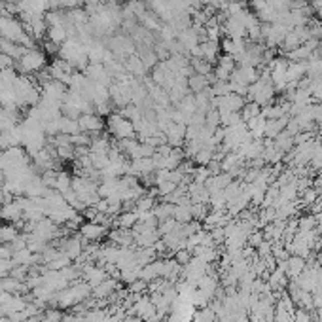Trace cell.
Returning a JSON list of instances; mask_svg holds the SVG:
<instances>
[{
    "instance_id": "cell-19",
    "label": "cell",
    "mask_w": 322,
    "mask_h": 322,
    "mask_svg": "<svg viewBox=\"0 0 322 322\" xmlns=\"http://www.w3.org/2000/svg\"><path fill=\"white\" fill-rule=\"evenodd\" d=\"M127 8L133 11V15L137 19H141L146 11H148V4L144 2V0H127V4H125Z\"/></svg>"
},
{
    "instance_id": "cell-7",
    "label": "cell",
    "mask_w": 322,
    "mask_h": 322,
    "mask_svg": "<svg viewBox=\"0 0 322 322\" xmlns=\"http://www.w3.org/2000/svg\"><path fill=\"white\" fill-rule=\"evenodd\" d=\"M21 218H23V207H21V203H19L17 199L0 205V220L9 222V224H15Z\"/></svg>"
},
{
    "instance_id": "cell-11",
    "label": "cell",
    "mask_w": 322,
    "mask_h": 322,
    "mask_svg": "<svg viewBox=\"0 0 322 322\" xmlns=\"http://www.w3.org/2000/svg\"><path fill=\"white\" fill-rule=\"evenodd\" d=\"M139 23H141V27H144L146 30H150V32H160L161 27H163V23H161V19L158 15H154L150 9L139 19Z\"/></svg>"
},
{
    "instance_id": "cell-21",
    "label": "cell",
    "mask_w": 322,
    "mask_h": 322,
    "mask_svg": "<svg viewBox=\"0 0 322 322\" xmlns=\"http://www.w3.org/2000/svg\"><path fill=\"white\" fill-rule=\"evenodd\" d=\"M59 44H55V42H51V40H47V38H44L42 40V51L46 53V55H59Z\"/></svg>"
},
{
    "instance_id": "cell-9",
    "label": "cell",
    "mask_w": 322,
    "mask_h": 322,
    "mask_svg": "<svg viewBox=\"0 0 322 322\" xmlns=\"http://www.w3.org/2000/svg\"><path fill=\"white\" fill-rule=\"evenodd\" d=\"M207 87H210V82H208L207 76H201V74H195V72H193V74L188 78L189 93L197 95V93H201V91H205Z\"/></svg>"
},
{
    "instance_id": "cell-16",
    "label": "cell",
    "mask_w": 322,
    "mask_h": 322,
    "mask_svg": "<svg viewBox=\"0 0 322 322\" xmlns=\"http://www.w3.org/2000/svg\"><path fill=\"white\" fill-rule=\"evenodd\" d=\"M139 222V216L135 210H123L118 216V227H125V229H133V226Z\"/></svg>"
},
{
    "instance_id": "cell-6",
    "label": "cell",
    "mask_w": 322,
    "mask_h": 322,
    "mask_svg": "<svg viewBox=\"0 0 322 322\" xmlns=\"http://www.w3.org/2000/svg\"><path fill=\"white\" fill-rule=\"evenodd\" d=\"M163 133H165L167 144H170L172 148H182L186 144V125L184 123L172 122Z\"/></svg>"
},
{
    "instance_id": "cell-25",
    "label": "cell",
    "mask_w": 322,
    "mask_h": 322,
    "mask_svg": "<svg viewBox=\"0 0 322 322\" xmlns=\"http://www.w3.org/2000/svg\"><path fill=\"white\" fill-rule=\"evenodd\" d=\"M0 226H2V224H0Z\"/></svg>"
},
{
    "instance_id": "cell-12",
    "label": "cell",
    "mask_w": 322,
    "mask_h": 322,
    "mask_svg": "<svg viewBox=\"0 0 322 322\" xmlns=\"http://www.w3.org/2000/svg\"><path fill=\"white\" fill-rule=\"evenodd\" d=\"M46 38L61 46V44H65L66 40L70 38V30H68V27H47Z\"/></svg>"
},
{
    "instance_id": "cell-23",
    "label": "cell",
    "mask_w": 322,
    "mask_h": 322,
    "mask_svg": "<svg viewBox=\"0 0 322 322\" xmlns=\"http://www.w3.org/2000/svg\"><path fill=\"white\" fill-rule=\"evenodd\" d=\"M13 65H15V59H11L9 55H6V53L0 51V70H8V68H11Z\"/></svg>"
},
{
    "instance_id": "cell-2",
    "label": "cell",
    "mask_w": 322,
    "mask_h": 322,
    "mask_svg": "<svg viewBox=\"0 0 322 322\" xmlns=\"http://www.w3.org/2000/svg\"><path fill=\"white\" fill-rule=\"evenodd\" d=\"M47 66V59L46 53L38 47H32V49H27L21 59H17V68L21 74H36L40 70H44Z\"/></svg>"
},
{
    "instance_id": "cell-5",
    "label": "cell",
    "mask_w": 322,
    "mask_h": 322,
    "mask_svg": "<svg viewBox=\"0 0 322 322\" xmlns=\"http://www.w3.org/2000/svg\"><path fill=\"white\" fill-rule=\"evenodd\" d=\"M80 235L87 243H97L103 237L108 235V227L103 226V224H97V222H85L80 226Z\"/></svg>"
},
{
    "instance_id": "cell-20",
    "label": "cell",
    "mask_w": 322,
    "mask_h": 322,
    "mask_svg": "<svg viewBox=\"0 0 322 322\" xmlns=\"http://www.w3.org/2000/svg\"><path fill=\"white\" fill-rule=\"evenodd\" d=\"M172 258H174L176 264L188 265L189 262H191V250H188V248H180V250H176V252L172 254Z\"/></svg>"
},
{
    "instance_id": "cell-13",
    "label": "cell",
    "mask_w": 322,
    "mask_h": 322,
    "mask_svg": "<svg viewBox=\"0 0 322 322\" xmlns=\"http://www.w3.org/2000/svg\"><path fill=\"white\" fill-rule=\"evenodd\" d=\"M59 133H65V135H78L80 131V123H78V120H74V118H68V116H61L59 118Z\"/></svg>"
},
{
    "instance_id": "cell-8",
    "label": "cell",
    "mask_w": 322,
    "mask_h": 322,
    "mask_svg": "<svg viewBox=\"0 0 322 322\" xmlns=\"http://www.w3.org/2000/svg\"><path fill=\"white\" fill-rule=\"evenodd\" d=\"M199 49H201V59L208 61L210 65H216L218 53H220V44H218V42L203 40V42L199 44Z\"/></svg>"
},
{
    "instance_id": "cell-1",
    "label": "cell",
    "mask_w": 322,
    "mask_h": 322,
    "mask_svg": "<svg viewBox=\"0 0 322 322\" xmlns=\"http://www.w3.org/2000/svg\"><path fill=\"white\" fill-rule=\"evenodd\" d=\"M106 131L114 141H125V139H137L135 125L120 112H112L106 116Z\"/></svg>"
},
{
    "instance_id": "cell-22",
    "label": "cell",
    "mask_w": 322,
    "mask_h": 322,
    "mask_svg": "<svg viewBox=\"0 0 322 322\" xmlns=\"http://www.w3.org/2000/svg\"><path fill=\"white\" fill-rule=\"evenodd\" d=\"M63 317L65 315L59 311V309H49L44 315V322H63Z\"/></svg>"
},
{
    "instance_id": "cell-24",
    "label": "cell",
    "mask_w": 322,
    "mask_h": 322,
    "mask_svg": "<svg viewBox=\"0 0 322 322\" xmlns=\"http://www.w3.org/2000/svg\"><path fill=\"white\" fill-rule=\"evenodd\" d=\"M262 243H264V239H262V235H260V233L250 235V245H252V246H260Z\"/></svg>"
},
{
    "instance_id": "cell-17",
    "label": "cell",
    "mask_w": 322,
    "mask_h": 322,
    "mask_svg": "<svg viewBox=\"0 0 322 322\" xmlns=\"http://www.w3.org/2000/svg\"><path fill=\"white\" fill-rule=\"evenodd\" d=\"M72 188V174L66 172V170H57V180H55V188L57 191H65V189Z\"/></svg>"
},
{
    "instance_id": "cell-18",
    "label": "cell",
    "mask_w": 322,
    "mask_h": 322,
    "mask_svg": "<svg viewBox=\"0 0 322 322\" xmlns=\"http://www.w3.org/2000/svg\"><path fill=\"white\" fill-rule=\"evenodd\" d=\"M241 116H243L245 122L252 120V118H258V116H262V106L256 103H245V106L241 108Z\"/></svg>"
},
{
    "instance_id": "cell-14",
    "label": "cell",
    "mask_w": 322,
    "mask_h": 322,
    "mask_svg": "<svg viewBox=\"0 0 322 322\" xmlns=\"http://www.w3.org/2000/svg\"><path fill=\"white\" fill-rule=\"evenodd\" d=\"M303 271H305V258H302V256L288 258V269H286V275H288L290 279H298Z\"/></svg>"
},
{
    "instance_id": "cell-3",
    "label": "cell",
    "mask_w": 322,
    "mask_h": 322,
    "mask_svg": "<svg viewBox=\"0 0 322 322\" xmlns=\"http://www.w3.org/2000/svg\"><path fill=\"white\" fill-rule=\"evenodd\" d=\"M78 123H80V131L89 135V137H95V135H101V133L106 129V120L103 116L95 112H87L82 114L78 118Z\"/></svg>"
},
{
    "instance_id": "cell-15",
    "label": "cell",
    "mask_w": 322,
    "mask_h": 322,
    "mask_svg": "<svg viewBox=\"0 0 322 322\" xmlns=\"http://www.w3.org/2000/svg\"><path fill=\"white\" fill-rule=\"evenodd\" d=\"M19 235L21 233H19V227L15 224H2L0 226V241H2V245L13 243Z\"/></svg>"
},
{
    "instance_id": "cell-10",
    "label": "cell",
    "mask_w": 322,
    "mask_h": 322,
    "mask_svg": "<svg viewBox=\"0 0 322 322\" xmlns=\"http://www.w3.org/2000/svg\"><path fill=\"white\" fill-rule=\"evenodd\" d=\"M116 288H118V283L114 281L112 277H108L106 281L99 284V286H95L93 288V296L97 300H101V298H110L114 292H116Z\"/></svg>"
},
{
    "instance_id": "cell-4",
    "label": "cell",
    "mask_w": 322,
    "mask_h": 322,
    "mask_svg": "<svg viewBox=\"0 0 322 322\" xmlns=\"http://www.w3.org/2000/svg\"><path fill=\"white\" fill-rule=\"evenodd\" d=\"M23 32H25V28H23V23L19 19L9 17V15H0V36L2 38L17 42Z\"/></svg>"
}]
</instances>
